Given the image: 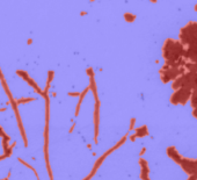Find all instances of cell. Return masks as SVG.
<instances>
[{
  "label": "cell",
  "mask_w": 197,
  "mask_h": 180,
  "mask_svg": "<svg viewBox=\"0 0 197 180\" xmlns=\"http://www.w3.org/2000/svg\"><path fill=\"white\" fill-rule=\"evenodd\" d=\"M136 135H137V137H143V136L148 135L147 127L144 126V127H142V128H137V129H136Z\"/></svg>",
  "instance_id": "cell-1"
},
{
  "label": "cell",
  "mask_w": 197,
  "mask_h": 180,
  "mask_svg": "<svg viewBox=\"0 0 197 180\" xmlns=\"http://www.w3.org/2000/svg\"><path fill=\"white\" fill-rule=\"evenodd\" d=\"M107 156H108V155H107V153H105V155H102L100 158H99V160L95 163V165H94V168H93V171H92L93 173H95V172H96V170L99 168V166H100V165L102 164V161L106 159V157H107Z\"/></svg>",
  "instance_id": "cell-2"
},
{
  "label": "cell",
  "mask_w": 197,
  "mask_h": 180,
  "mask_svg": "<svg viewBox=\"0 0 197 180\" xmlns=\"http://www.w3.org/2000/svg\"><path fill=\"white\" fill-rule=\"evenodd\" d=\"M19 161H20V163H22V164H23V165H26V166H27V167H29V168H30V170H31V171H34V173H35V175H36V178H37V180H40V177H38V174H37V172H36V170H35V168H34V167H31V166H30V165H29V164H27V163H26V161H23V160H22V159H21V158H19Z\"/></svg>",
  "instance_id": "cell-3"
},
{
  "label": "cell",
  "mask_w": 197,
  "mask_h": 180,
  "mask_svg": "<svg viewBox=\"0 0 197 180\" xmlns=\"http://www.w3.org/2000/svg\"><path fill=\"white\" fill-rule=\"evenodd\" d=\"M33 100H35L34 98H28V99H20V100H18L16 101V104H25V102H28V101H33Z\"/></svg>",
  "instance_id": "cell-4"
},
{
  "label": "cell",
  "mask_w": 197,
  "mask_h": 180,
  "mask_svg": "<svg viewBox=\"0 0 197 180\" xmlns=\"http://www.w3.org/2000/svg\"><path fill=\"white\" fill-rule=\"evenodd\" d=\"M135 122H136V119H132V120H131V123H130V129H129V130H132V129H133Z\"/></svg>",
  "instance_id": "cell-5"
},
{
  "label": "cell",
  "mask_w": 197,
  "mask_h": 180,
  "mask_svg": "<svg viewBox=\"0 0 197 180\" xmlns=\"http://www.w3.org/2000/svg\"><path fill=\"white\" fill-rule=\"evenodd\" d=\"M136 137H137V135H136V134H135V135H133V136H131V137H130V141H132V142H133V141H136V139H135V138H136Z\"/></svg>",
  "instance_id": "cell-6"
},
{
  "label": "cell",
  "mask_w": 197,
  "mask_h": 180,
  "mask_svg": "<svg viewBox=\"0 0 197 180\" xmlns=\"http://www.w3.org/2000/svg\"><path fill=\"white\" fill-rule=\"evenodd\" d=\"M145 151H146V148H143V150H142V152L139 153V156H143V155L145 153Z\"/></svg>",
  "instance_id": "cell-7"
},
{
  "label": "cell",
  "mask_w": 197,
  "mask_h": 180,
  "mask_svg": "<svg viewBox=\"0 0 197 180\" xmlns=\"http://www.w3.org/2000/svg\"><path fill=\"white\" fill-rule=\"evenodd\" d=\"M70 95H75V97H78L79 95V93H68Z\"/></svg>",
  "instance_id": "cell-8"
},
{
  "label": "cell",
  "mask_w": 197,
  "mask_h": 180,
  "mask_svg": "<svg viewBox=\"0 0 197 180\" xmlns=\"http://www.w3.org/2000/svg\"><path fill=\"white\" fill-rule=\"evenodd\" d=\"M73 129H74V124L71 127V129H70V133H72V131H73Z\"/></svg>",
  "instance_id": "cell-9"
},
{
  "label": "cell",
  "mask_w": 197,
  "mask_h": 180,
  "mask_svg": "<svg viewBox=\"0 0 197 180\" xmlns=\"http://www.w3.org/2000/svg\"><path fill=\"white\" fill-rule=\"evenodd\" d=\"M0 79H1V80L4 79V78H3V74H1V72H0Z\"/></svg>",
  "instance_id": "cell-10"
},
{
  "label": "cell",
  "mask_w": 197,
  "mask_h": 180,
  "mask_svg": "<svg viewBox=\"0 0 197 180\" xmlns=\"http://www.w3.org/2000/svg\"><path fill=\"white\" fill-rule=\"evenodd\" d=\"M145 180H150V179H148V178H146V179H145Z\"/></svg>",
  "instance_id": "cell-11"
}]
</instances>
